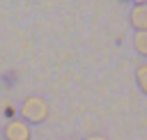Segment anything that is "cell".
Instances as JSON below:
<instances>
[{
  "label": "cell",
  "mask_w": 147,
  "mask_h": 140,
  "mask_svg": "<svg viewBox=\"0 0 147 140\" xmlns=\"http://www.w3.org/2000/svg\"><path fill=\"white\" fill-rule=\"evenodd\" d=\"M136 5H147V0H133Z\"/></svg>",
  "instance_id": "obj_8"
},
{
  "label": "cell",
  "mask_w": 147,
  "mask_h": 140,
  "mask_svg": "<svg viewBox=\"0 0 147 140\" xmlns=\"http://www.w3.org/2000/svg\"><path fill=\"white\" fill-rule=\"evenodd\" d=\"M62 140H78V138H62Z\"/></svg>",
  "instance_id": "obj_9"
},
{
  "label": "cell",
  "mask_w": 147,
  "mask_h": 140,
  "mask_svg": "<svg viewBox=\"0 0 147 140\" xmlns=\"http://www.w3.org/2000/svg\"><path fill=\"white\" fill-rule=\"evenodd\" d=\"M136 83H138L140 92L147 94V62L138 64V69H136Z\"/></svg>",
  "instance_id": "obj_5"
},
{
  "label": "cell",
  "mask_w": 147,
  "mask_h": 140,
  "mask_svg": "<svg viewBox=\"0 0 147 140\" xmlns=\"http://www.w3.org/2000/svg\"><path fill=\"white\" fill-rule=\"evenodd\" d=\"M85 140H108V138H106L103 133H90V135H87Z\"/></svg>",
  "instance_id": "obj_7"
},
{
  "label": "cell",
  "mask_w": 147,
  "mask_h": 140,
  "mask_svg": "<svg viewBox=\"0 0 147 140\" xmlns=\"http://www.w3.org/2000/svg\"><path fill=\"white\" fill-rule=\"evenodd\" d=\"M21 119H25L28 124H44L48 119V103L44 96H25L21 108H18Z\"/></svg>",
  "instance_id": "obj_1"
},
{
  "label": "cell",
  "mask_w": 147,
  "mask_h": 140,
  "mask_svg": "<svg viewBox=\"0 0 147 140\" xmlns=\"http://www.w3.org/2000/svg\"><path fill=\"white\" fill-rule=\"evenodd\" d=\"M133 48L138 55L147 57V32H136L133 34Z\"/></svg>",
  "instance_id": "obj_4"
},
{
  "label": "cell",
  "mask_w": 147,
  "mask_h": 140,
  "mask_svg": "<svg viewBox=\"0 0 147 140\" xmlns=\"http://www.w3.org/2000/svg\"><path fill=\"white\" fill-rule=\"evenodd\" d=\"M2 112H5L7 122H9V119H16V108H14L11 103H5V106H2Z\"/></svg>",
  "instance_id": "obj_6"
},
{
  "label": "cell",
  "mask_w": 147,
  "mask_h": 140,
  "mask_svg": "<svg viewBox=\"0 0 147 140\" xmlns=\"http://www.w3.org/2000/svg\"><path fill=\"white\" fill-rule=\"evenodd\" d=\"M129 23L136 32H147V5H133L129 11Z\"/></svg>",
  "instance_id": "obj_3"
},
{
  "label": "cell",
  "mask_w": 147,
  "mask_h": 140,
  "mask_svg": "<svg viewBox=\"0 0 147 140\" xmlns=\"http://www.w3.org/2000/svg\"><path fill=\"white\" fill-rule=\"evenodd\" d=\"M0 140H5V138H2V135H0Z\"/></svg>",
  "instance_id": "obj_11"
},
{
  "label": "cell",
  "mask_w": 147,
  "mask_h": 140,
  "mask_svg": "<svg viewBox=\"0 0 147 140\" xmlns=\"http://www.w3.org/2000/svg\"><path fill=\"white\" fill-rule=\"evenodd\" d=\"M119 2H131V0H119Z\"/></svg>",
  "instance_id": "obj_10"
},
{
  "label": "cell",
  "mask_w": 147,
  "mask_h": 140,
  "mask_svg": "<svg viewBox=\"0 0 147 140\" xmlns=\"http://www.w3.org/2000/svg\"><path fill=\"white\" fill-rule=\"evenodd\" d=\"M2 138L5 140H32V131H30V124L21 117L16 119H9L5 126H2Z\"/></svg>",
  "instance_id": "obj_2"
}]
</instances>
